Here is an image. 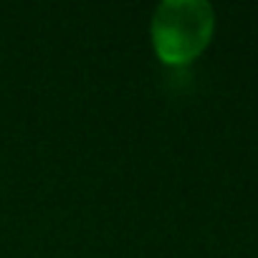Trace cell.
Listing matches in <instances>:
<instances>
[{
  "label": "cell",
  "mask_w": 258,
  "mask_h": 258,
  "mask_svg": "<svg viewBox=\"0 0 258 258\" xmlns=\"http://www.w3.org/2000/svg\"><path fill=\"white\" fill-rule=\"evenodd\" d=\"M213 8L205 0H165L152 16L157 53L170 63L190 61L213 33Z\"/></svg>",
  "instance_id": "1"
}]
</instances>
